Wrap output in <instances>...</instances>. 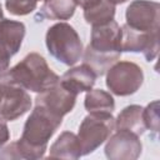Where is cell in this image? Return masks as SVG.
Segmentation results:
<instances>
[{"label":"cell","mask_w":160,"mask_h":160,"mask_svg":"<svg viewBox=\"0 0 160 160\" xmlns=\"http://www.w3.org/2000/svg\"><path fill=\"white\" fill-rule=\"evenodd\" d=\"M62 118L35 105L24 125V131L18 141L8 145L0 154V159H39L46 150L49 139L61 125Z\"/></svg>","instance_id":"obj_1"},{"label":"cell","mask_w":160,"mask_h":160,"mask_svg":"<svg viewBox=\"0 0 160 160\" xmlns=\"http://www.w3.org/2000/svg\"><path fill=\"white\" fill-rule=\"evenodd\" d=\"M120 55L121 29L116 21L92 26L91 40L84 52V64L90 66L96 76H101L120 59Z\"/></svg>","instance_id":"obj_2"},{"label":"cell","mask_w":160,"mask_h":160,"mask_svg":"<svg viewBox=\"0 0 160 160\" xmlns=\"http://www.w3.org/2000/svg\"><path fill=\"white\" fill-rule=\"evenodd\" d=\"M59 80L60 78L48 66L45 59L36 52L26 55L14 68L0 71V82L34 92H44Z\"/></svg>","instance_id":"obj_3"},{"label":"cell","mask_w":160,"mask_h":160,"mask_svg":"<svg viewBox=\"0 0 160 160\" xmlns=\"http://www.w3.org/2000/svg\"><path fill=\"white\" fill-rule=\"evenodd\" d=\"M46 46L49 52L65 65H74L82 54V42L74 30L66 22L52 25L46 32Z\"/></svg>","instance_id":"obj_4"},{"label":"cell","mask_w":160,"mask_h":160,"mask_svg":"<svg viewBox=\"0 0 160 160\" xmlns=\"http://www.w3.org/2000/svg\"><path fill=\"white\" fill-rule=\"evenodd\" d=\"M114 128L115 120L111 112H90L79 128L78 138L81 145V155H88L100 146L110 136Z\"/></svg>","instance_id":"obj_5"},{"label":"cell","mask_w":160,"mask_h":160,"mask_svg":"<svg viewBox=\"0 0 160 160\" xmlns=\"http://www.w3.org/2000/svg\"><path fill=\"white\" fill-rule=\"evenodd\" d=\"M142 80L144 75L141 68L130 61H121L109 69L106 85L114 94L126 96L136 92Z\"/></svg>","instance_id":"obj_6"},{"label":"cell","mask_w":160,"mask_h":160,"mask_svg":"<svg viewBox=\"0 0 160 160\" xmlns=\"http://www.w3.org/2000/svg\"><path fill=\"white\" fill-rule=\"evenodd\" d=\"M159 50V30L138 31L128 26L121 28V51L142 52L148 61L158 55Z\"/></svg>","instance_id":"obj_7"},{"label":"cell","mask_w":160,"mask_h":160,"mask_svg":"<svg viewBox=\"0 0 160 160\" xmlns=\"http://www.w3.org/2000/svg\"><path fill=\"white\" fill-rule=\"evenodd\" d=\"M126 25L138 31L159 30V4L135 0L126 9Z\"/></svg>","instance_id":"obj_8"},{"label":"cell","mask_w":160,"mask_h":160,"mask_svg":"<svg viewBox=\"0 0 160 160\" xmlns=\"http://www.w3.org/2000/svg\"><path fill=\"white\" fill-rule=\"evenodd\" d=\"M25 36V25L20 21H0V71L8 69L10 59L18 52Z\"/></svg>","instance_id":"obj_9"},{"label":"cell","mask_w":160,"mask_h":160,"mask_svg":"<svg viewBox=\"0 0 160 160\" xmlns=\"http://www.w3.org/2000/svg\"><path fill=\"white\" fill-rule=\"evenodd\" d=\"M1 99H0V118L8 121H12L24 115L31 106V99L29 94L15 85L2 84Z\"/></svg>","instance_id":"obj_10"},{"label":"cell","mask_w":160,"mask_h":160,"mask_svg":"<svg viewBox=\"0 0 160 160\" xmlns=\"http://www.w3.org/2000/svg\"><path fill=\"white\" fill-rule=\"evenodd\" d=\"M75 100L76 95L70 92L60 82H58L46 91L40 92V95H38L35 99V105L44 106L45 109L62 118L65 114L72 110Z\"/></svg>","instance_id":"obj_11"},{"label":"cell","mask_w":160,"mask_h":160,"mask_svg":"<svg viewBox=\"0 0 160 160\" xmlns=\"http://www.w3.org/2000/svg\"><path fill=\"white\" fill-rule=\"evenodd\" d=\"M140 152L141 142L139 136L126 130H118L105 148L109 159H136Z\"/></svg>","instance_id":"obj_12"},{"label":"cell","mask_w":160,"mask_h":160,"mask_svg":"<svg viewBox=\"0 0 160 160\" xmlns=\"http://www.w3.org/2000/svg\"><path fill=\"white\" fill-rule=\"evenodd\" d=\"M96 78L98 76L91 70V68L88 66L86 64H82L80 66H76V68L68 70L61 76L59 82L66 90L78 95L79 92L89 91L92 88V85L95 84Z\"/></svg>","instance_id":"obj_13"},{"label":"cell","mask_w":160,"mask_h":160,"mask_svg":"<svg viewBox=\"0 0 160 160\" xmlns=\"http://www.w3.org/2000/svg\"><path fill=\"white\" fill-rule=\"evenodd\" d=\"M81 156V145L79 138L69 131L62 132L50 149V158L78 159Z\"/></svg>","instance_id":"obj_14"},{"label":"cell","mask_w":160,"mask_h":160,"mask_svg":"<svg viewBox=\"0 0 160 160\" xmlns=\"http://www.w3.org/2000/svg\"><path fill=\"white\" fill-rule=\"evenodd\" d=\"M118 130H126L135 135H141L146 126L142 119V108L139 105H131L125 108L118 116L115 122Z\"/></svg>","instance_id":"obj_15"},{"label":"cell","mask_w":160,"mask_h":160,"mask_svg":"<svg viewBox=\"0 0 160 160\" xmlns=\"http://www.w3.org/2000/svg\"><path fill=\"white\" fill-rule=\"evenodd\" d=\"M76 4L74 0H48L42 5L39 16L41 19L68 20L74 15Z\"/></svg>","instance_id":"obj_16"},{"label":"cell","mask_w":160,"mask_h":160,"mask_svg":"<svg viewBox=\"0 0 160 160\" xmlns=\"http://www.w3.org/2000/svg\"><path fill=\"white\" fill-rule=\"evenodd\" d=\"M85 108L89 112H112L115 104L110 94L96 89L88 92L85 96Z\"/></svg>","instance_id":"obj_17"},{"label":"cell","mask_w":160,"mask_h":160,"mask_svg":"<svg viewBox=\"0 0 160 160\" xmlns=\"http://www.w3.org/2000/svg\"><path fill=\"white\" fill-rule=\"evenodd\" d=\"M114 15H115V6L108 0H102L96 6L84 10V18L86 22L91 24L92 26L104 25L114 20Z\"/></svg>","instance_id":"obj_18"},{"label":"cell","mask_w":160,"mask_h":160,"mask_svg":"<svg viewBox=\"0 0 160 160\" xmlns=\"http://www.w3.org/2000/svg\"><path fill=\"white\" fill-rule=\"evenodd\" d=\"M39 0H6L5 5L12 15H26L35 10Z\"/></svg>","instance_id":"obj_19"},{"label":"cell","mask_w":160,"mask_h":160,"mask_svg":"<svg viewBox=\"0 0 160 160\" xmlns=\"http://www.w3.org/2000/svg\"><path fill=\"white\" fill-rule=\"evenodd\" d=\"M142 119L146 129H150L152 131H158L159 129V121H158V101H154L146 106V109H142Z\"/></svg>","instance_id":"obj_20"},{"label":"cell","mask_w":160,"mask_h":160,"mask_svg":"<svg viewBox=\"0 0 160 160\" xmlns=\"http://www.w3.org/2000/svg\"><path fill=\"white\" fill-rule=\"evenodd\" d=\"M9 130H8V125L5 124L4 119L0 118V148L9 140Z\"/></svg>","instance_id":"obj_21"},{"label":"cell","mask_w":160,"mask_h":160,"mask_svg":"<svg viewBox=\"0 0 160 160\" xmlns=\"http://www.w3.org/2000/svg\"><path fill=\"white\" fill-rule=\"evenodd\" d=\"M74 1H75L76 5H80L84 10H88V9H91V8L96 6L102 0H74Z\"/></svg>","instance_id":"obj_22"},{"label":"cell","mask_w":160,"mask_h":160,"mask_svg":"<svg viewBox=\"0 0 160 160\" xmlns=\"http://www.w3.org/2000/svg\"><path fill=\"white\" fill-rule=\"evenodd\" d=\"M109 2H111L112 5H115V4H122V2H125L126 0H108Z\"/></svg>","instance_id":"obj_23"},{"label":"cell","mask_w":160,"mask_h":160,"mask_svg":"<svg viewBox=\"0 0 160 160\" xmlns=\"http://www.w3.org/2000/svg\"><path fill=\"white\" fill-rule=\"evenodd\" d=\"M1 18H2V10H1V5H0V21H1Z\"/></svg>","instance_id":"obj_24"},{"label":"cell","mask_w":160,"mask_h":160,"mask_svg":"<svg viewBox=\"0 0 160 160\" xmlns=\"http://www.w3.org/2000/svg\"><path fill=\"white\" fill-rule=\"evenodd\" d=\"M1 89H2V85H1V82H0V99H1Z\"/></svg>","instance_id":"obj_25"},{"label":"cell","mask_w":160,"mask_h":160,"mask_svg":"<svg viewBox=\"0 0 160 160\" xmlns=\"http://www.w3.org/2000/svg\"><path fill=\"white\" fill-rule=\"evenodd\" d=\"M44 1H48V0H44Z\"/></svg>","instance_id":"obj_26"}]
</instances>
